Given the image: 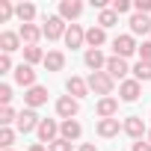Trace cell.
Instances as JSON below:
<instances>
[{
  "label": "cell",
  "mask_w": 151,
  "mask_h": 151,
  "mask_svg": "<svg viewBox=\"0 0 151 151\" xmlns=\"http://www.w3.org/2000/svg\"><path fill=\"white\" fill-rule=\"evenodd\" d=\"M86 83H89V92H95V95H101V98H113L116 80L110 77L107 71H92L89 77H86Z\"/></svg>",
  "instance_id": "6da1fadb"
},
{
  "label": "cell",
  "mask_w": 151,
  "mask_h": 151,
  "mask_svg": "<svg viewBox=\"0 0 151 151\" xmlns=\"http://www.w3.org/2000/svg\"><path fill=\"white\" fill-rule=\"evenodd\" d=\"M65 30H68V24H65L59 15H47L45 24H42V33H45L47 42H59V39H65Z\"/></svg>",
  "instance_id": "7a4b0ae2"
},
{
  "label": "cell",
  "mask_w": 151,
  "mask_h": 151,
  "mask_svg": "<svg viewBox=\"0 0 151 151\" xmlns=\"http://www.w3.org/2000/svg\"><path fill=\"white\" fill-rule=\"evenodd\" d=\"M133 53H139V45H136V39H133L130 33H122V36L113 39V56L127 59V56H133Z\"/></svg>",
  "instance_id": "3957f363"
},
{
  "label": "cell",
  "mask_w": 151,
  "mask_h": 151,
  "mask_svg": "<svg viewBox=\"0 0 151 151\" xmlns=\"http://www.w3.org/2000/svg\"><path fill=\"white\" fill-rule=\"evenodd\" d=\"M139 95H142V83H139V80L127 77V80H122V83H119V101L133 104V101H139Z\"/></svg>",
  "instance_id": "277c9868"
},
{
  "label": "cell",
  "mask_w": 151,
  "mask_h": 151,
  "mask_svg": "<svg viewBox=\"0 0 151 151\" xmlns=\"http://www.w3.org/2000/svg\"><path fill=\"white\" fill-rule=\"evenodd\" d=\"M39 124H42V119H39L36 110H21L18 122H15V130L18 133H33V130H39Z\"/></svg>",
  "instance_id": "5b68a950"
},
{
  "label": "cell",
  "mask_w": 151,
  "mask_h": 151,
  "mask_svg": "<svg viewBox=\"0 0 151 151\" xmlns=\"http://www.w3.org/2000/svg\"><path fill=\"white\" fill-rule=\"evenodd\" d=\"M77 113H80V101L77 98H71V95H62V98H56V116L65 122V119H77Z\"/></svg>",
  "instance_id": "8992f818"
},
{
  "label": "cell",
  "mask_w": 151,
  "mask_h": 151,
  "mask_svg": "<svg viewBox=\"0 0 151 151\" xmlns=\"http://www.w3.org/2000/svg\"><path fill=\"white\" fill-rule=\"evenodd\" d=\"M104 71L110 74L113 80H119V83H122V80H127V74H130L133 68L127 65V59H122V56H110V59H107V68H104Z\"/></svg>",
  "instance_id": "52a82bcc"
},
{
  "label": "cell",
  "mask_w": 151,
  "mask_h": 151,
  "mask_svg": "<svg viewBox=\"0 0 151 151\" xmlns=\"http://www.w3.org/2000/svg\"><path fill=\"white\" fill-rule=\"evenodd\" d=\"M56 15L68 24H74V21H77L80 15H83V3H80V0H59V9H56Z\"/></svg>",
  "instance_id": "ba28073f"
},
{
  "label": "cell",
  "mask_w": 151,
  "mask_h": 151,
  "mask_svg": "<svg viewBox=\"0 0 151 151\" xmlns=\"http://www.w3.org/2000/svg\"><path fill=\"white\" fill-rule=\"evenodd\" d=\"M39 142L42 145H50V142H56L59 139V122L56 119H42V124H39Z\"/></svg>",
  "instance_id": "9c48e42d"
},
{
  "label": "cell",
  "mask_w": 151,
  "mask_h": 151,
  "mask_svg": "<svg viewBox=\"0 0 151 151\" xmlns=\"http://www.w3.org/2000/svg\"><path fill=\"white\" fill-rule=\"evenodd\" d=\"M122 127H124V133L130 136V139H142V136H148V127H145V122H142V116H127L124 122H122Z\"/></svg>",
  "instance_id": "30bf717a"
},
{
  "label": "cell",
  "mask_w": 151,
  "mask_h": 151,
  "mask_svg": "<svg viewBox=\"0 0 151 151\" xmlns=\"http://www.w3.org/2000/svg\"><path fill=\"white\" fill-rule=\"evenodd\" d=\"M15 83L18 86H24V92L27 89H33V86H39L36 83V71H33V65H27V62H21V65H15Z\"/></svg>",
  "instance_id": "8fae6325"
},
{
  "label": "cell",
  "mask_w": 151,
  "mask_h": 151,
  "mask_svg": "<svg viewBox=\"0 0 151 151\" xmlns=\"http://www.w3.org/2000/svg\"><path fill=\"white\" fill-rule=\"evenodd\" d=\"M95 130H98V136H101V139H113V136L124 133V127H122V122H119V119H98Z\"/></svg>",
  "instance_id": "7c38bea8"
},
{
  "label": "cell",
  "mask_w": 151,
  "mask_h": 151,
  "mask_svg": "<svg viewBox=\"0 0 151 151\" xmlns=\"http://www.w3.org/2000/svg\"><path fill=\"white\" fill-rule=\"evenodd\" d=\"M127 27H130V36H133V39H136V36H151V18H148V15L133 12V15L127 18Z\"/></svg>",
  "instance_id": "4fadbf2b"
},
{
  "label": "cell",
  "mask_w": 151,
  "mask_h": 151,
  "mask_svg": "<svg viewBox=\"0 0 151 151\" xmlns=\"http://www.w3.org/2000/svg\"><path fill=\"white\" fill-rule=\"evenodd\" d=\"M65 47H71V50H77V47H83L86 45V30L80 27V24H68V30H65Z\"/></svg>",
  "instance_id": "5bb4252c"
},
{
  "label": "cell",
  "mask_w": 151,
  "mask_h": 151,
  "mask_svg": "<svg viewBox=\"0 0 151 151\" xmlns=\"http://www.w3.org/2000/svg\"><path fill=\"white\" fill-rule=\"evenodd\" d=\"M107 59L110 56H104V50H98V47H86V53H83V62H86L89 71H104Z\"/></svg>",
  "instance_id": "9a60e30c"
},
{
  "label": "cell",
  "mask_w": 151,
  "mask_h": 151,
  "mask_svg": "<svg viewBox=\"0 0 151 151\" xmlns=\"http://www.w3.org/2000/svg\"><path fill=\"white\" fill-rule=\"evenodd\" d=\"M59 136L68 139V142H77L83 136V124L77 119H65V122H59Z\"/></svg>",
  "instance_id": "2e32d148"
},
{
  "label": "cell",
  "mask_w": 151,
  "mask_h": 151,
  "mask_svg": "<svg viewBox=\"0 0 151 151\" xmlns=\"http://www.w3.org/2000/svg\"><path fill=\"white\" fill-rule=\"evenodd\" d=\"M24 104H27V110H39L42 104H47V89H45V86L27 89V92H24Z\"/></svg>",
  "instance_id": "e0dca14e"
},
{
  "label": "cell",
  "mask_w": 151,
  "mask_h": 151,
  "mask_svg": "<svg viewBox=\"0 0 151 151\" xmlns=\"http://www.w3.org/2000/svg\"><path fill=\"white\" fill-rule=\"evenodd\" d=\"M95 113H98V119H116L119 116V98H98Z\"/></svg>",
  "instance_id": "ac0fdd59"
},
{
  "label": "cell",
  "mask_w": 151,
  "mask_h": 151,
  "mask_svg": "<svg viewBox=\"0 0 151 151\" xmlns=\"http://www.w3.org/2000/svg\"><path fill=\"white\" fill-rule=\"evenodd\" d=\"M0 47H3V53H15V50H24V42H21L18 33L3 30V33H0Z\"/></svg>",
  "instance_id": "d6986e66"
},
{
  "label": "cell",
  "mask_w": 151,
  "mask_h": 151,
  "mask_svg": "<svg viewBox=\"0 0 151 151\" xmlns=\"http://www.w3.org/2000/svg\"><path fill=\"white\" fill-rule=\"evenodd\" d=\"M65 92H68L71 98H77V101H80V98L89 95V83H86L83 77H68V80H65Z\"/></svg>",
  "instance_id": "ffe728a7"
},
{
  "label": "cell",
  "mask_w": 151,
  "mask_h": 151,
  "mask_svg": "<svg viewBox=\"0 0 151 151\" xmlns=\"http://www.w3.org/2000/svg\"><path fill=\"white\" fill-rule=\"evenodd\" d=\"M18 36H21V42H24V47H27V45H39V39H42L45 33H42V27H36V24H21V30H18Z\"/></svg>",
  "instance_id": "44dd1931"
},
{
  "label": "cell",
  "mask_w": 151,
  "mask_h": 151,
  "mask_svg": "<svg viewBox=\"0 0 151 151\" xmlns=\"http://www.w3.org/2000/svg\"><path fill=\"white\" fill-rule=\"evenodd\" d=\"M86 45L101 50V45H107V30H104V27H98V24H95V27H89V30H86Z\"/></svg>",
  "instance_id": "7402d4cb"
},
{
  "label": "cell",
  "mask_w": 151,
  "mask_h": 151,
  "mask_svg": "<svg viewBox=\"0 0 151 151\" xmlns=\"http://www.w3.org/2000/svg\"><path fill=\"white\" fill-rule=\"evenodd\" d=\"M47 71H62L65 68V53L62 50H47V56H45V62H42Z\"/></svg>",
  "instance_id": "603a6c76"
},
{
  "label": "cell",
  "mask_w": 151,
  "mask_h": 151,
  "mask_svg": "<svg viewBox=\"0 0 151 151\" xmlns=\"http://www.w3.org/2000/svg\"><path fill=\"white\" fill-rule=\"evenodd\" d=\"M45 56H47V53H45V50H42L39 45H27V47H24V62H27V65L45 62Z\"/></svg>",
  "instance_id": "cb8c5ba5"
},
{
  "label": "cell",
  "mask_w": 151,
  "mask_h": 151,
  "mask_svg": "<svg viewBox=\"0 0 151 151\" xmlns=\"http://www.w3.org/2000/svg\"><path fill=\"white\" fill-rule=\"evenodd\" d=\"M130 74H133V80H139V83H151V62H142L139 59Z\"/></svg>",
  "instance_id": "d4e9b609"
},
{
  "label": "cell",
  "mask_w": 151,
  "mask_h": 151,
  "mask_svg": "<svg viewBox=\"0 0 151 151\" xmlns=\"http://www.w3.org/2000/svg\"><path fill=\"white\" fill-rule=\"evenodd\" d=\"M15 15H18L21 24H33V18H36V6H33V3H18V6H15Z\"/></svg>",
  "instance_id": "484cf974"
},
{
  "label": "cell",
  "mask_w": 151,
  "mask_h": 151,
  "mask_svg": "<svg viewBox=\"0 0 151 151\" xmlns=\"http://www.w3.org/2000/svg\"><path fill=\"white\" fill-rule=\"evenodd\" d=\"M119 24V15H116V9L110 6V9H101L98 12V27H104V30H110V27H116Z\"/></svg>",
  "instance_id": "4316f807"
},
{
  "label": "cell",
  "mask_w": 151,
  "mask_h": 151,
  "mask_svg": "<svg viewBox=\"0 0 151 151\" xmlns=\"http://www.w3.org/2000/svg\"><path fill=\"white\" fill-rule=\"evenodd\" d=\"M15 122H18L15 107H3V110H0V124H3V127H9V124H15Z\"/></svg>",
  "instance_id": "83f0119b"
},
{
  "label": "cell",
  "mask_w": 151,
  "mask_h": 151,
  "mask_svg": "<svg viewBox=\"0 0 151 151\" xmlns=\"http://www.w3.org/2000/svg\"><path fill=\"white\" fill-rule=\"evenodd\" d=\"M15 142V130L12 127H0V145H3V151H9Z\"/></svg>",
  "instance_id": "f1b7e54d"
},
{
  "label": "cell",
  "mask_w": 151,
  "mask_h": 151,
  "mask_svg": "<svg viewBox=\"0 0 151 151\" xmlns=\"http://www.w3.org/2000/svg\"><path fill=\"white\" fill-rule=\"evenodd\" d=\"M12 15H15V6L9 3V0H0V21L6 24V21H9Z\"/></svg>",
  "instance_id": "f546056e"
},
{
  "label": "cell",
  "mask_w": 151,
  "mask_h": 151,
  "mask_svg": "<svg viewBox=\"0 0 151 151\" xmlns=\"http://www.w3.org/2000/svg\"><path fill=\"white\" fill-rule=\"evenodd\" d=\"M12 86L9 83H3V86H0V104H3V107H12Z\"/></svg>",
  "instance_id": "4dcf8cb0"
},
{
  "label": "cell",
  "mask_w": 151,
  "mask_h": 151,
  "mask_svg": "<svg viewBox=\"0 0 151 151\" xmlns=\"http://www.w3.org/2000/svg\"><path fill=\"white\" fill-rule=\"evenodd\" d=\"M71 148H74V142H68V139H62V136L47 145V151H71Z\"/></svg>",
  "instance_id": "1f68e13d"
},
{
  "label": "cell",
  "mask_w": 151,
  "mask_h": 151,
  "mask_svg": "<svg viewBox=\"0 0 151 151\" xmlns=\"http://www.w3.org/2000/svg\"><path fill=\"white\" fill-rule=\"evenodd\" d=\"M113 9H116V15H127L133 9V3L130 0H113Z\"/></svg>",
  "instance_id": "d6a6232c"
},
{
  "label": "cell",
  "mask_w": 151,
  "mask_h": 151,
  "mask_svg": "<svg viewBox=\"0 0 151 151\" xmlns=\"http://www.w3.org/2000/svg\"><path fill=\"white\" fill-rule=\"evenodd\" d=\"M139 59H142V62H151V39H145V42L139 45Z\"/></svg>",
  "instance_id": "836d02e7"
},
{
  "label": "cell",
  "mask_w": 151,
  "mask_h": 151,
  "mask_svg": "<svg viewBox=\"0 0 151 151\" xmlns=\"http://www.w3.org/2000/svg\"><path fill=\"white\" fill-rule=\"evenodd\" d=\"M133 12L148 15V12H151V0H133Z\"/></svg>",
  "instance_id": "e575fe53"
},
{
  "label": "cell",
  "mask_w": 151,
  "mask_h": 151,
  "mask_svg": "<svg viewBox=\"0 0 151 151\" xmlns=\"http://www.w3.org/2000/svg\"><path fill=\"white\" fill-rule=\"evenodd\" d=\"M9 71H12V56L3 53V56H0V74H9Z\"/></svg>",
  "instance_id": "d590c367"
},
{
  "label": "cell",
  "mask_w": 151,
  "mask_h": 151,
  "mask_svg": "<svg viewBox=\"0 0 151 151\" xmlns=\"http://www.w3.org/2000/svg\"><path fill=\"white\" fill-rule=\"evenodd\" d=\"M130 151H151V142H148V139H139V142H133Z\"/></svg>",
  "instance_id": "8d00e7d4"
},
{
  "label": "cell",
  "mask_w": 151,
  "mask_h": 151,
  "mask_svg": "<svg viewBox=\"0 0 151 151\" xmlns=\"http://www.w3.org/2000/svg\"><path fill=\"white\" fill-rule=\"evenodd\" d=\"M77 151H98V148H95V145H92V142H83V145H80V148H77Z\"/></svg>",
  "instance_id": "74e56055"
},
{
  "label": "cell",
  "mask_w": 151,
  "mask_h": 151,
  "mask_svg": "<svg viewBox=\"0 0 151 151\" xmlns=\"http://www.w3.org/2000/svg\"><path fill=\"white\" fill-rule=\"evenodd\" d=\"M30 151H47V145H42V142H36V145H30Z\"/></svg>",
  "instance_id": "f35d334b"
},
{
  "label": "cell",
  "mask_w": 151,
  "mask_h": 151,
  "mask_svg": "<svg viewBox=\"0 0 151 151\" xmlns=\"http://www.w3.org/2000/svg\"><path fill=\"white\" fill-rule=\"evenodd\" d=\"M145 139H148V142H151V130H148V136H145Z\"/></svg>",
  "instance_id": "ab89813d"
},
{
  "label": "cell",
  "mask_w": 151,
  "mask_h": 151,
  "mask_svg": "<svg viewBox=\"0 0 151 151\" xmlns=\"http://www.w3.org/2000/svg\"><path fill=\"white\" fill-rule=\"evenodd\" d=\"M9 151H15V148H9Z\"/></svg>",
  "instance_id": "60d3db41"
},
{
  "label": "cell",
  "mask_w": 151,
  "mask_h": 151,
  "mask_svg": "<svg viewBox=\"0 0 151 151\" xmlns=\"http://www.w3.org/2000/svg\"><path fill=\"white\" fill-rule=\"evenodd\" d=\"M148 39H151V36H148Z\"/></svg>",
  "instance_id": "b9f144b4"
}]
</instances>
